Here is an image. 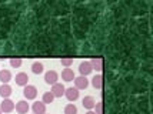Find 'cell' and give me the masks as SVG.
<instances>
[{
    "label": "cell",
    "instance_id": "obj_1",
    "mask_svg": "<svg viewBox=\"0 0 153 114\" xmlns=\"http://www.w3.org/2000/svg\"><path fill=\"white\" fill-rule=\"evenodd\" d=\"M23 94H25V97H26L27 100H34V99L37 97V88L34 87V86L27 84V86H25V88H23Z\"/></svg>",
    "mask_w": 153,
    "mask_h": 114
},
{
    "label": "cell",
    "instance_id": "obj_2",
    "mask_svg": "<svg viewBox=\"0 0 153 114\" xmlns=\"http://www.w3.org/2000/svg\"><path fill=\"white\" fill-rule=\"evenodd\" d=\"M14 110V103L10 99H3L1 104H0V111L1 113H12Z\"/></svg>",
    "mask_w": 153,
    "mask_h": 114
},
{
    "label": "cell",
    "instance_id": "obj_3",
    "mask_svg": "<svg viewBox=\"0 0 153 114\" xmlns=\"http://www.w3.org/2000/svg\"><path fill=\"white\" fill-rule=\"evenodd\" d=\"M57 80H59V74L56 73L54 70H50V71H47L46 74H45V81H46L47 84H56L57 83Z\"/></svg>",
    "mask_w": 153,
    "mask_h": 114
},
{
    "label": "cell",
    "instance_id": "obj_4",
    "mask_svg": "<svg viewBox=\"0 0 153 114\" xmlns=\"http://www.w3.org/2000/svg\"><path fill=\"white\" fill-rule=\"evenodd\" d=\"M65 96L69 101H76L79 99V90L74 87H70V88H66L65 90Z\"/></svg>",
    "mask_w": 153,
    "mask_h": 114
},
{
    "label": "cell",
    "instance_id": "obj_5",
    "mask_svg": "<svg viewBox=\"0 0 153 114\" xmlns=\"http://www.w3.org/2000/svg\"><path fill=\"white\" fill-rule=\"evenodd\" d=\"M79 71H80V74H82L83 77L89 76V74L93 71V68H92V64H90V61H83V63H80Z\"/></svg>",
    "mask_w": 153,
    "mask_h": 114
},
{
    "label": "cell",
    "instance_id": "obj_6",
    "mask_svg": "<svg viewBox=\"0 0 153 114\" xmlns=\"http://www.w3.org/2000/svg\"><path fill=\"white\" fill-rule=\"evenodd\" d=\"M89 86V80H87L86 77H83V76H80V77H74V88H77V90H83V88H86Z\"/></svg>",
    "mask_w": 153,
    "mask_h": 114
},
{
    "label": "cell",
    "instance_id": "obj_7",
    "mask_svg": "<svg viewBox=\"0 0 153 114\" xmlns=\"http://www.w3.org/2000/svg\"><path fill=\"white\" fill-rule=\"evenodd\" d=\"M65 86L63 84H60V83H56V84H53L52 86V91L50 93L53 94L54 97H62V96H65Z\"/></svg>",
    "mask_w": 153,
    "mask_h": 114
},
{
    "label": "cell",
    "instance_id": "obj_8",
    "mask_svg": "<svg viewBox=\"0 0 153 114\" xmlns=\"http://www.w3.org/2000/svg\"><path fill=\"white\" fill-rule=\"evenodd\" d=\"M90 64H92V68L96 70L97 73H102V70H103V59L102 57H94L90 60Z\"/></svg>",
    "mask_w": 153,
    "mask_h": 114
},
{
    "label": "cell",
    "instance_id": "obj_9",
    "mask_svg": "<svg viewBox=\"0 0 153 114\" xmlns=\"http://www.w3.org/2000/svg\"><path fill=\"white\" fill-rule=\"evenodd\" d=\"M14 81H16V84H17V86L25 87V86H27V83H29V76H27L26 73H17L16 74Z\"/></svg>",
    "mask_w": 153,
    "mask_h": 114
},
{
    "label": "cell",
    "instance_id": "obj_10",
    "mask_svg": "<svg viewBox=\"0 0 153 114\" xmlns=\"http://www.w3.org/2000/svg\"><path fill=\"white\" fill-rule=\"evenodd\" d=\"M29 103L25 100H22V101H17V104L14 106V110L17 111L19 114H26L27 111H29Z\"/></svg>",
    "mask_w": 153,
    "mask_h": 114
},
{
    "label": "cell",
    "instance_id": "obj_11",
    "mask_svg": "<svg viewBox=\"0 0 153 114\" xmlns=\"http://www.w3.org/2000/svg\"><path fill=\"white\" fill-rule=\"evenodd\" d=\"M33 114H46V104H43L42 101H36L33 103Z\"/></svg>",
    "mask_w": 153,
    "mask_h": 114
},
{
    "label": "cell",
    "instance_id": "obj_12",
    "mask_svg": "<svg viewBox=\"0 0 153 114\" xmlns=\"http://www.w3.org/2000/svg\"><path fill=\"white\" fill-rule=\"evenodd\" d=\"M82 104H83V107L87 108V110L90 111V110L94 108V106H96V100H94L92 96H86V97L83 99V101H82Z\"/></svg>",
    "mask_w": 153,
    "mask_h": 114
},
{
    "label": "cell",
    "instance_id": "obj_13",
    "mask_svg": "<svg viewBox=\"0 0 153 114\" xmlns=\"http://www.w3.org/2000/svg\"><path fill=\"white\" fill-rule=\"evenodd\" d=\"M0 96L3 99H9L12 96V87L9 84H1L0 86Z\"/></svg>",
    "mask_w": 153,
    "mask_h": 114
},
{
    "label": "cell",
    "instance_id": "obj_14",
    "mask_svg": "<svg viewBox=\"0 0 153 114\" xmlns=\"http://www.w3.org/2000/svg\"><path fill=\"white\" fill-rule=\"evenodd\" d=\"M62 79L65 81H73L74 80V73L72 68H65L62 71Z\"/></svg>",
    "mask_w": 153,
    "mask_h": 114
},
{
    "label": "cell",
    "instance_id": "obj_15",
    "mask_svg": "<svg viewBox=\"0 0 153 114\" xmlns=\"http://www.w3.org/2000/svg\"><path fill=\"white\" fill-rule=\"evenodd\" d=\"M10 80H12V73L9 70H0V81L3 84H9Z\"/></svg>",
    "mask_w": 153,
    "mask_h": 114
},
{
    "label": "cell",
    "instance_id": "obj_16",
    "mask_svg": "<svg viewBox=\"0 0 153 114\" xmlns=\"http://www.w3.org/2000/svg\"><path fill=\"white\" fill-rule=\"evenodd\" d=\"M92 84H93L94 88H97V90H100V88L103 87V77H102V74H96L93 79H92Z\"/></svg>",
    "mask_w": 153,
    "mask_h": 114
},
{
    "label": "cell",
    "instance_id": "obj_17",
    "mask_svg": "<svg viewBox=\"0 0 153 114\" xmlns=\"http://www.w3.org/2000/svg\"><path fill=\"white\" fill-rule=\"evenodd\" d=\"M32 71L34 74H42L43 73V64L40 61H34L33 64H32Z\"/></svg>",
    "mask_w": 153,
    "mask_h": 114
},
{
    "label": "cell",
    "instance_id": "obj_18",
    "mask_svg": "<svg viewBox=\"0 0 153 114\" xmlns=\"http://www.w3.org/2000/svg\"><path fill=\"white\" fill-rule=\"evenodd\" d=\"M54 100V96L50 91H47V93L43 94V100H42V103L43 104H50V103H53Z\"/></svg>",
    "mask_w": 153,
    "mask_h": 114
},
{
    "label": "cell",
    "instance_id": "obj_19",
    "mask_svg": "<svg viewBox=\"0 0 153 114\" xmlns=\"http://www.w3.org/2000/svg\"><path fill=\"white\" fill-rule=\"evenodd\" d=\"M65 114H77V107L74 104H67L65 107Z\"/></svg>",
    "mask_w": 153,
    "mask_h": 114
},
{
    "label": "cell",
    "instance_id": "obj_20",
    "mask_svg": "<svg viewBox=\"0 0 153 114\" xmlns=\"http://www.w3.org/2000/svg\"><path fill=\"white\" fill-rule=\"evenodd\" d=\"M22 63H23L22 59H10V66L14 68H19L22 66Z\"/></svg>",
    "mask_w": 153,
    "mask_h": 114
},
{
    "label": "cell",
    "instance_id": "obj_21",
    "mask_svg": "<svg viewBox=\"0 0 153 114\" xmlns=\"http://www.w3.org/2000/svg\"><path fill=\"white\" fill-rule=\"evenodd\" d=\"M94 108H96V111H94L96 114H103V103H102V101H99V103H96V106H94Z\"/></svg>",
    "mask_w": 153,
    "mask_h": 114
},
{
    "label": "cell",
    "instance_id": "obj_22",
    "mask_svg": "<svg viewBox=\"0 0 153 114\" xmlns=\"http://www.w3.org/2000/svg\"><path fill=\"white\" fill-rule=\"evenodd\" d=\"M62 64L66 68H69L72 64H73V59H62Z\"/></svg>",
    "mask_w": 153,
    "mask_h": 114
},
{
    "label": "cell",
    "instance_id": "obj_23",
    "mask_svg": "<svg viewBox=\"0 0 153 114\" xmlns=\"http://www.w3.org/2000/svg\"><path fill=\"white\" fill-rule=\"evenodd\" d=\"M86 114H96V113H94V111H92V110H90V111H87Z\"/></svg>",
    "mask_w": 153,
    "mask_h": 114
},
{
    "label": "cell",
    "instance_id": "obj_24",
    "mask_svg": "<svg viewBox=\"0 0 153 114\" xmlns=\"http://www.w3.org/2000/svg\"><path fill=\"white\" fill-rule=\"evenodd\" d=\"M0 114H1V111H0Z\"/></svg>",
    "mask_w": 153,
    "mask_h": 114
}]
</instances>
